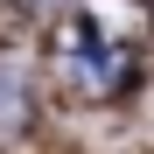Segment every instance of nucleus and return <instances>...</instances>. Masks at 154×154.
<instances>
[{"mask_svg":"<svg viewBox=\"0 0 154 154\" xmlns=\"http://www.w3.org/2000/svg\"><path fill=\"white\" fill-rule=\"evenodd\" d=\"M28 119V63L21 56H0V133Z\"/></svg>","mask_w":154,"mask_h":154,"instance_id":"nucleus-2","label":"nucleus"},{"mask_svg":"<svg viewBox=\"0 0 154 154\" xmlns=\"http://www.w3.org/2000/svg\"><path fill=\"white\" fill-rule=\"evenodd\" d=\"M63 70H70V84H84V91H112L119 63H112V49H105V35H98L91 21H77L63 35Z\"/></svg>","mask_w":154,"mask_h":154,"instance_id":"nucleus-1","label":"nucleus"}]
</instances>
